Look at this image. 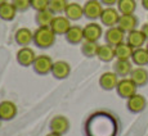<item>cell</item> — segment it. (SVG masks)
I'll use <instances>...</instances> for the list:
<instances>
[{
	"mask_svg": "<svg viewBox=\"0 0 148 136\" xmlns=\"http://www.w3.org/2000/svg\"><path fill=\"white\" fill-rule=\"evenodd\" d=\"M56 33L50 28V26H39L36 31L34 32V42L41 49L53 46L56 42Z\"/></svg>",
	"mask_w": 148,
	"mask_h": 136,
	"instance_id": "obj_1",
	"label": "cell"
},
{
	"mask_svg": "<svg viewBox=\"0 0 148 136\" xmlns=\"http://www.w3.org/2000/svg\"><path fill=\"white\" fill-rule=\"evenodd\" d=\"M136 89L138 86L135 85V82L132 80V78H126L124 77L122 80L119 81L117 86H116V91H117V95L122 99H129L130 96H133L134 94H136Z\"/></svg>",
	"mask_w": 148,
	"mask_h": 136,
	"instance_id": "obj_2",
	"label": "cell"
},
{
	"mask_svg": "<svg viewBox=\"0 0 148 136\" xmlns=\"http://www.w3.org/2000/svg\"><path fill=\"white\" fill-rule=\"evenodd\" d=\"M84 17L88 19H98L101 18V14L103 12V4L101 0H88L84 5Z\"/></svg>",
	"mask_w": 148,
	"mask_h": 136,
	"instance_id": "obj_3",
	"label": "cell"
},
{
	"mask_svg": "<svg viewBox=\"0 0 148 136\" xmlns=\"http://www.w3.org/2000/svg\"><path fill=\"white\" fill-rule=\"evenodd\" d=\"M53 63L54 62L52 61L49 55H45V54H41V55H38L32 64V68L36 73L39 75H48L49 72H52V67H53Z\"/></svg>",
	"mask_w": 148,
	"mask_h": 136,
	"instance_id": "obj_4",
	"label": "cell"
},
{
	"mask_svg": "<svg viewBox=\"0 0 148 136\" xmlns=\"http://www.w3.org/2000/svg\"><path fill=\"white\" fill-rule=\"evenodd\" d=\"M120 16L121 14L117 9H115L112 7H107V8H104L103 12L101 14V22H102V24H104L107 27L117 26Z\"/></svg>",
	"mask_w": 148,
	"mask_h": 136,
	"instance_id": "obj_5",
	"label": "cell"
},
{
	"mask_svg": "<svg viewBox=\"0 0 148 136\" xmlns=\"http://www.w3.org/2000/svg\"><path fill=\"white\" fill-rule=\"evenodd\" d=\"M125 33L119 26H113V27H108V30L104 33V40L106 44H110L112 46H116L117 44L124 41L125 39Z\"/></svg>",
	"mask_w": 148,
	"mask_h": 136,
	"instance_id": "obj_6",
	"label": "cell"
},
{
	"mask_svg": "<svg viewBox=\"0 0 148 136\" xmlns=\"http://www.w3.org/2000/svg\"><path fill=\"white\" fill-rule=\"evenodd\" d=\"M35 52H34L31 48L28 46H22L21 49L18 50L17 53V62L21 64L22 67H28V66H32L34 62L36 59Z\"/></svg>",
	"mask_w": 148,
	"mask_h": 136,
	"instance_id": "obj_7",
	"label": "cell"
},
{
	"mask_svg": "<svg viewBox=\"0 0 148 136\" xmlns=\"http://www.w3.org/2000/svg\"><path fill=\"white\" fill-rule=\"evenodd\" d=\"M126 107L129 109V112L132 113H140L146 109L147 107V100L143 95L140 94H134L130 96L126 101Z\"/></svg>",
	"mask_w": 148,
	"mask_h": 136,
	"instance_id": "obj_8",
	"label": "cell"
},
{
	"mask_svg": "<svg viewBox=\"0 0 148 136\" xmlns=\"http://www.w3.org/2000/svg\"><path fill=\"white\" fill-rule=\"evenodd\" d=\"M49 129L52 132L64 135L68 131V129H70V121L64 116H56L49 122Z\"/></svg>",
	"mask_w": 148,
	"mask_h": 136,
	"instance_id": "obj_9",
	"label": "cell"
},
{
	"mask_svg": "<svg viewBox=\"0 0 148 136\" xmlns=\"http://www.w3.org/2000/svg\"><path fill=\"white\" fill-rule=\"evenodd\" d=\"M71 27V22L66 16H56L53 18L50 28L54 31L56 35H66L68 28Z\"/></svg>",
	"mask_w": 148,
	"mask_h": 136,
	"instance_id": "obj_10",
	"label": "cell"
},
{
	"mask_svg": "<svg viewBox=\"0 0 148 136\" xmlns=\"http://www.w3.org/2000/svg\"><path fill=\"white\" fill-rule=\"evenodd\" d=\"M147 36L143 33L142 30H134L127 32L126 35V42L133 48V49H138V48H143V45L147 42Z\"/></svg>",
	"mask_w": 148,
	"mask_h": 136,
	"instance_id": "obj_11",
	"label": "cell"
},
{
	"mask_svg": "<svg viewBox=\"0 0 148 136\" xmlns=\"http://www.w3.org/2000/svg\"><path fill=\"white\" fill-rule=\"evenodd\" d=\"M138 24H139L138 18H136L134 14H121L117 26L120 27L124 32L127 33V32H130V31L136 30Z\"/></svg>",
	"mask_w": 148,
	"mask_h": 136,
	"instance_id": "obj_12",
	"label": "cell"
},
{
	"mask_svg": "<svg viewBox=\"0 0 148 136\" xmlns=\"http://www.w3.org/2000/svg\"><path fill=\"white\" fill-rule=\"evenodd\" d=\"M70 72H71V66L64 61H57L53 63V67H52V75L54 78L57 80H63L66 78L67 76H70Z\"/></svg>",
	"mask_w": 148,
	"mask_h": 136,
	"instance_id": "obj_13",
	"label": "cell"
},
{
	"mask_svg": "<svg viewBox=\"0 0 148 136\" xmlns=\"http://www.w3.org/2000/svg\"><path fill=\"white\" fill-rule=\"evenodd\" d=\"M119 76L116 75L115 72H104L102 73L101 78H99V85L103 90H107V91H111V90L116 89L119 84Z\"/></svg>",
	"mask_w": 148,
	"mask_h": 136,
	"instance_id": "obj_14",
	"label": "cell"
},
{
	"mask_svg": "<svg viewBox=\"0 0 148 136\" xmlns=\"http://www.w3.org/2000/svg\"><path fill=\"white\" fill-rule=\"evenodd\" d=\"M102 33V27L101 24L95 23V22H92V23H88L86 26L84 27V40L86 41H98L101 39Z\"/></svg>",
	"mask_w": 148,
	"mask_h": 136,
	"instance_id": "obj_15",
	"label": "cell"
},
{
	"mask_svg": "<svg viewBox=\"0 0 148 136\" xmlns=\"http://www.w3.org/2000/svg\"><path fill=\"white\" fill-rule=\"evenodd\" d=\"M17 116V107L13 101L4 100L0 103V118L1 121H10Z\"/></svg>",
	"mask_w": 148,
	"mask_h": 136,
	"instance_id": "obj_16",
	"label": "cell"
},
{
	"mask_svg": "<svg viewBox=\"0 0 148 136\" xmlns=\"http://www.w3.org/2000/svg\"><path fill=\"white\" fill-rule=\"evenodd\" d=\"M133 71V64L129 59H117L113 63V72L120 77H126L130 76Z\"/></svg>",
	"mask_w": 148,
	"mask_h": 136,
	"instance_id": "obj_17",
	"label": "cell"
},
{
	"mask_svg": "<svg viewBox=\"0 0 148 136\" xmlns=\"http://www.w3.org/2000/svg\"><path fill=\"white\" fill-rule=\"evenodd\" d=\"M130 78L135 82L138 87L146 86L148 84V71L144 67H135L130 73Z\"/></svg>",
	"mask_w": 148,
	"mask_h": 136,
	"instance_id": "obj_18",
	"label": "cell"
},
{
	"mask_svg": "<svg viewBox=\"0 0 148 136\" xmlns=\"http://www.w3.org/2000/svg\"><path fill=\"white\" fill-rule=\"evenodd\" d=\"M14 40H16V42L18 45H21V46H28V45L34 41V32L26 27H22L16 32Z\"/></svg>",
	"mask_w": 148,
	"mask_h": 136,
	"instance_id": "obj_19",
	"label": "cell"
},
{
	"mask_svg": "<svg viewBox=\"0 0 148 136\" xmlns=\"http://www.w3.org/2000/svg\"><path fill=\"white\" fill-rule=\"evenodd\" d=\"M64 36H66L67 42H70V44H73V45L80 44V42L84 40V28L73 24V26H71L68 28V31L66 32Z\"/></svg>",
	"mask_w": 148,
	"mask_h": 136,
	"instance_id": "obj_20",
	"label": "cell"
},
{
	"mask_svg": "<svg viewBox=\"0 0 148 136\" xmlns=\"http://www.w3.org/2000/svg\"><path fill=\"white\" fill-rule=\"evenodd\" d=\"M64 14L70 21H79L81 17H84V8L77 3H68Z\"/></svg>",
	"mask_w": 148,
	"mask_h": 136,
	"instance_id": "obj_21",
	"label": "cell"
},
{
	"mask_svg": "<svg viewBox=\"0 0 148 136\" xmlns=\"http://www.w3.org/2000/svg\"><path fill=\"white\" fill-rule=\"evenodd\" d=\"M97 56H98L99 61L106 62V63L113 61V58H116L115 46H112V45H110V44L99 45V49H98V53H97Z\"/></svg>",
	"mask_w": 148,
	"mask_h": 136,
	"instance_id": "obj_22",
	"label": "cell"
},
{
	"mask_svg": "<svg viewBox=\"0 0 148 136\" xmlns=\"http://www.w3.org/2000/svg\"><path fill=\"white\" fill-rule=\"evenodd\" d=\"M132 62L138 67H144L148 64V50L146 48L134 49L132 55Z\"/></svg>",
	"mask_w": 148,
	"mask_h": 136,
	"instance_id": "obj_23",
	"label": "cell"
},
{
	"mask_svg": "<svg viewBox=\"0 0 148 136\" xmlns=\"http://www.w3.org/2000/svg\"><path fill=\"white\" fill-rule=\"evenodd\" d=\"M17 12H18V10L14 7L13 3L5 1L0 5V18H1L3 21H12V19H14Z\"/></svg>",
	"mask_w": 148,
	"mask_h": 136,
	"instance_id": "obj_24",
	"label": "cell"
},
{
	"mask_svg": "<svg viewBox=\"0 0 148 136\" xmlns=\"http://www.w3.org/2000/svg\"><path fill=\"white\" fill-rule=\"evenodd\" d=\"M133 52H134V49L127 42H124V41L115 46V54L117 59H132Z\"/></svg>",
	"mask_w": 148,
	"mask_h": 136,
	"instance_id": "obj_25",
	"label": "cell"
},
{
	"mask_svg": "<svg viewBox=\"0 0 148 136\" xmlns=\"http://www.w3.org/2000/svg\"><path fill=\"white\" fill-rule=\"evenodd\" d=\"M116 5L120 14H134L136 9L135 0H119Z\"/></svg>",
	"mask_w": 148,
	"mask_h": 136,
	"instance_id": "obj_26",
	"label": "cell"
},
{
	"mask_svg": "<svg viewBox=\"0 0 148 136\" xmlns=\"http://www.w3.org/2000/svg\"><path fill=\"white\" fill-rule=\"evenodd\" d=\"M54 17H56V14L53 12H50L49 9H45V10H41V12H38L35 19L39 26H50Z\"/></svg>",
	"mask_w": 148,
	"mask_h": 136,
	"instance_id": "obj_27",
	"label": "cell"
},
{
	"mask_svg": "<svg viewBox=\"0 0 148 136\" xmlns=\"http://www.w3.org/2000/svg\"><path fill=\"white\" fill-rule=\"evenodd\" d=\"M99 45L97 41H86L85 40L81 45V52L86 58H93V56H97V53H98Z\"/></svg>",
	"mask_w": 148,
	"mask_h": 136,
	"instance_id": "obj_28",
	"label": "cell"
},
{
	"mask_svg": "<svg viewBox=\"0 0 148 136\" xmlns=\"http://www.w3.org/2000/svg\"><path fill=\"white\" fill-rule=\"evenodd\" d=\"M67 5H68L67 0H49L48 9L50 12H53L54 14H61V13H64Z\"/></svg>",
	"mask_w": 148,
	"mask_h": 136,
	"instance_id": "obj_29",
	"label": "cell"
},
{
	"mask_svg": "<svg viewBox=\"0 0 148 136\" xmlns=\"http://www.w3.org/2000/svg\"><path fill=\"white\" fill-rule=\"evenodd\" d=\"M49 7V0H31V8L36 12L48 9Z\"/></svg>",
	"mask_w": 148,
	"mask_h": 136,
	"instance_id": "obj_30",
	"label": "cell"
},
{
	"mask_svg": "<svg viewBox=\"0 0 148 136\" xmlns=\"http://www.w3.org/2000/svg\"><path fill=\"white\" fill-rule=\"evenodd\" d=\"M18 12H25L31 7V0H12Z\"/></svg>",
	"mask_w": 148,
	"mask_h": 136,
	"instance_id": "obj_31",
	"label": "cell"
},
{
	"mask_svg": "<svg viewBox=\"0 0 148 136\" xmlns=\"http://www.w3.org/2000/svg\"><path fill=\"white\" fill-rule=\"evenodd\" d=\"M119 0H101V3L103 5H106V7H112V5L117 4Z\"/></svg>",
	"mask_w": 148,
	"mask_h": 136,
	"instance_id": "obj_32",
	"label": "cell"
},
{
	"mask_svg": "<svg viewBox=\"0 0 148 136\" xmlns=\"http://www.w3.org/2000/svg\"><path fill=\"white\" fill-rule=\"evenodd\" d=\"M142 31H143V33L147 36V39H148V22L144 23V24H142Z\"/></svg>",
	"mask_w": 148,
	"mask_h": 136,
	"instance_id": "obj_33",
	"label": "cell"
},
{
	"mask_svg": "<svg viewBox=\"0 0 148 136\" xmlns=\"http://www.w3.org/2000/svg\"><path fill=\"white\" fill-rule=\"evenodd\" d=\"M142 7L146 10H148V0H142Z\"/></svg>",
	"mask_w": 148,
	"mask_h": 136,
	"instance_id": "obj_34",
	"label": "cell"
},
{
	"mask_svg": "<svg viewBox=\"0 0 148 136\" xmlns=\"http://www.w3.org/2000/svg\"><path fill=\"white\" fill-rule=\"evenodd\" d=\"M47 136H62L61 134H57V132H50V134H48Z\"/></svg>",
	"mask_w": 148,
	"mask_h": 136,
	"instance_id": "obj_35",
	"label": "cell"
},
{
	"mask_svg": "<svg viewBox=\"0 0 148 136\" xmlns=\"http://www.w3.org/2000/svg\"><path fill=\"white\" fill-rule=\"evenodd\" d=\"M5 1H7V0H0V5H1L3 3H5Z\"/></svg>",
	"mask_w": 148,
	"mask_h": 136,
	"instance_id": "obj_36",
	"label": "cell"
},
{
	"mask_svg": "<svg viewBox=\"0 0 148 136\" xmlns=\"http://www.w3.org/2000/svg\"><path fill=\"white\" fill-rule=\"evenodd\" d=\"M146 49L148 50V40H147V42H146Z\"/></svg>",
	"mask_w": 148,
	"mask_h": 136,
	"instance_id": "obj_37",
	"label": "cell"
},
{
	"mask_svg": "<svg viewBox=\"0 0 148 136\" xmlns=\"http://www.w3.org/2000/svg\"><path fill=\"white\" fill-rule=\"evenodd\" d=\"M0 124H1V118H0Z\"/></svg>",
	"mask_w": 148,
	"mask_h": 136,
	"instance_id": "obj_38",
	"label": "cell"
}]
</instances>
